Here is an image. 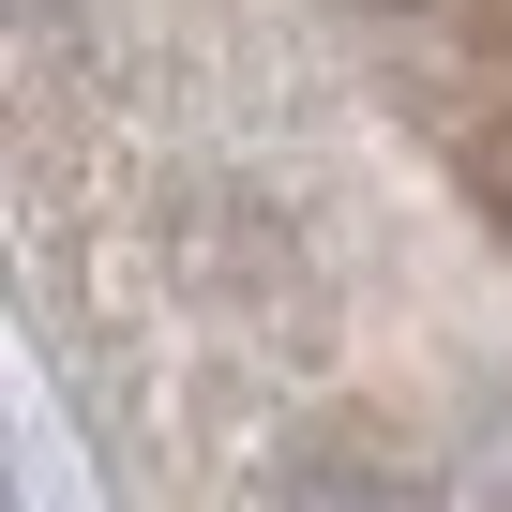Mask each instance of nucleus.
Instances as JSON below:
<instances>
[{
  "label": "nucleus",
  "instance_id": "nucleus-1",
  "mask_svg": "<svg viewBox=\"0 0 512 512\" xmlns=\"http://www.w3.org/2000/svg\"><path fill=\"white\" fill-rule=\"evenodd\" d=\"M452 181H467V211L512 241V106H482V121H452Z\"/></svg>",
  "mask_w": 512,
  "mask_h": 512
},
{
  "label": "nucleus",
  "instance_id": "nucleus-2",
  "mask_svg": "<svg viewBox=\"0 0 512 512\" xmlns=\"http://www.w3.org/2000/svg\"><path fill=\"white\" fill-rule=\"evenodd\" d=\"M302 512H437V497L392 482V467H332V482H302Z\"/></svg>",
  "mask_w": 512,
  "mask_h": 512
},
{
  "label": "nucleus",
  "instance_id": "nucleus-3",
  "mask_svg": "<svg viewBox=\"0 0 512 512\" xmlns=\"http://www.w3.org/2000/svg\"><path fill=\"white\" fill-rule=\"evenodd\" d=\"M482 31H497V46H512V0H482Z\"/></svg>",
  "mask_w": 512,
  "mask_h": 512
}]
</instances>
